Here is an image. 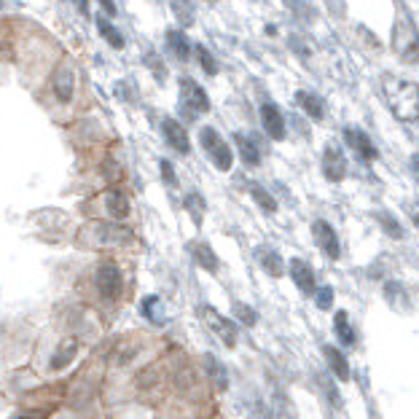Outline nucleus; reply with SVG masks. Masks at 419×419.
<instances>
[{"mask_svg": "<svg viewBox=\"0 0 419 419\" xmlns=\"http://www.w3.org/2000/svg\"><path fill=\"white\" fill-rule=\"evenodd\" d=\"M385 92L390 108L395 110L398 119L414 121L419 113V97L417 84L414 81H395V78H385Z\"/></svg>", "mask_w": 419, "mask_h": 419, "instance_id": "f257e3e1", "label": "nucleus"}, {"mask_svg": "<svg viewBox=\"0 0 419 419\" xmlns=\"http://www.w3.org/2000/svg\"><path fill=\"white\" fill-rule=\"evenodd\" d=\"M199 140H202V148L207 151L210 161L215 164V169L228 172V169H231V164H234V154H231L228 143H226L224 137L218 134V129L202 127V132H199Z\"/></svg>", "mask_w": 419, "mask_h": 419, "instance_id": "f03ea898", "label": "nucleus"}, {"mask_svg": "<svg viewBox=\"0 0 419 419\" xmlns=\"http://www.w3.org/2000/svg\"><path fill=\"white\" fill-rule=\"evenodd\" d=\"M180 110L189 121L210 110V97L193 78H180Z\"/></svg>", "mask_w": 419, "mask_h": 419, "instance_id": "7ed1b4c3", "label": "nucleus"}, {"mask_svg": "<svg viewBox=\"0 0 419 419\" xmlns=\"http://www.w3.org/2000/svg\"><path fill=\"white\" fill-rule=\"evenodd\" d=\"M322 175L331 183L344 180V175H347V156H344V151L339 145H325V151H322Z\"/></svg>", "mask_w": 419, "mask_h": 419, "instance_id": "20e7f679", "label": "nucleus"}, {"mask_svg": "<svg viewBox=\"0 0 419 419\" xmlns=\"http://www.w3.org/2000/svg\"><path fill=\"white\" fill-rule=\"evenodd\" d=\"M97 288L105 298H119L121 296V272L116 263H102L97 269Z\"/></svg>", "mask_w": 419, "mask_h": 419, "instance_id": "39448f33", "label": "nucleus"}, {"mask_svg": "<svg viewBox=\"0 0 419 419\" xmlns=\"http://www.w3.org/2000/svg\"><path fill=\"white\" fill-rule=\"evenodd\" d=\"M312 231H315V239H318V245L322 248V253L331 258V261H336V258L342 256V248H339V234L333 231V226L328 224V221H315Z\"/></svg>", "mask_w": 419, "mask_h": 419, "instance_id": "423d86ee", "label": "nucleus"}, {"mask_svg": "<svg viewBox=\"0 0 419 419\" xmlns=\"http://www.w3.org/2000/svg\"><path fill=\"white\" fill-rule=\"evenodd\" d=\"M161 132H164V140L178 151V154H189L191 151V140H189V132L180 121L175 119H164L161 121Z\"/></svg>", "mask_w": 419, "mask_h": 419, "instance_id": "0eeeda50", "label": "nucleus"}, {"mask_svg": "<svg viewBox=\"0 0 419 419\" xmlns=\"http://www.w3.org/2000/svg\"><path fill=\"white\" fill-rule=\"evenodd\" d=\"M261 121H263V129H266V134L272 140H285V119H283L277 105L263 102L261 105Z\"/></svg>", "mask_w": 419, "mask_h": 419, "instance_id": "6e6552de", "label": "nucleus"}, {"mask_svg": "<svg viewBox=\"0 0 419 419\" xmlns=\"http://www.w3.org/2000/svg\"><path fill=\"white\" fill-rule=\"evenodd\" d=\"M344 140H347V143L355 148V154H357V156H363L366 161H374L376 156H379L376 145L371 143V137H368L363 129L347 127V129H344Z\"/></svg>", "mask_w": 419, "mask_h": 419, "instance_id": "1a4fd4ad", "label": "nucleus"}, {"mask_svg": "<svg viewBox=\"0 0 419 419\" xmlns=\"http://www.w3.org/2000/svg\"><path fill=\"white\" fill-rule=\"evenodd\" d=\"M51 89H54V97L60 102H70L73 99V92H75V75L70 70V64H60L54 78H51Z\"/></svg>", "mask_w": 419, "mask_h": 419, "instance_id": "9d476101", "label": "nucleus"}, {"mask_svg": "<svg viewBox=\"0 0 419 419\" xmlns=\"http://www.w3.org/2000/svg\"><path fill=\"white\" fill-rule=\"evenodd\" d=\"M89 231H95L97 245H124L129 239V231L116 224H95Z\"/></svg>", "mask_w": 419, "mask_h": 419, "instance_id": "9b49d317", "label": "nucleus"}, {"mask_svg": "<svg viewBox=\"0 0 419 419\" xmlns=\"http://www.w3.org/2000/svg\"><path fill=\"white\" fill-rule=\"evenodd\" d=\"M290 277H293L296 288L301 290V293H315V288H318V280H315L312 266L304 263V261H298V258L290 261Z\"/></svg>", "mask_w": 419, "mask_h": 419, "instance_id": "f8f14e48", "label": "nucleus"}, {"mask_svg": "<svg viewBox=\"0 0 419 419\" xmlns=\"http://www.w3.org/2000/svg\"><path fill=\"white\" fill-rule=\"evenodd\" d=\"M164 40H167V49L172 51V57H175V60L186 62V60L191 57L193 46L189 43V35H186L183 30H167Z\"/></svg>", "mask_w": 419, "mask_h": 419, "instance_id": "ddd939ff", "label": "nucleus"}, {"mask_svg": "<svg viewBox=\"0 0 419 419\" xmlns=\"http://www.w3.org/2000/svg\"><path fill=\"white\" fill-rule=\"evenodd\" d=\"M204 318H207V325H213V331L224 339V344H228V347H234L237 344V331H234V325H231V320H226V318H221L213 307L210 309H204Z\"/></svg>", "mask_w": 419, "mask_h": 419, "instance_id": "4468645a", "label": "nucleus"}, {"mask_svg": "<svg viewBox=\"0 0 419 419\" xmlns=\"http://www.w3.org/2000/svg\"><path fill=\"white\" fill-rule=\"evenodd\" d=\"M234 143H237L239 156H242V161H245L248 167H258V164H261V151H258V145H256V140H253V137H248V134L237 132V134H234Z\"/></svg>", "mask_w": 419, "mask_h": 419, "instance_id": "2eb2a0df", "label": "nucleus"}, {"mask_svg": "<svg viewBox=\"0 0 419 419\" xmlns=\"http://www.w3.org/2000/svg\"><path fill=\"white\" fill-rule=\"evenodd\" d=\"M296 105H298L309 119H315V121H320L322 116H325L322 99L318 95H312V92H296Z\"/></svg>", "mask_w": 419, "mask_h": 419, "instance_id": "dca6fc26", "label": "nucleus"}, {"mask_svg": "<svg viewBox=\"0 0 419 419\" xmlns=\"http://www.w3.org/2000/svg\"><path fill=\"white\" fill-rule=\"evenodd\" d=\"M75 352H78V339H64L62 344L57 347V352L51 355V368L54 371H60V368H64V366H70L73 360H75Z\"/></svg>", "mask_w": 419, "mask_h": 419, "instance_id": "f3484780", "label": "nucleus"}, {"mask_svg": "<svg viewBox=\"0 0 419 419\" xmlns=\"http://www.w3.org/2000/svg\"><path fill=\"white\" fill-rule=\"evenodd\" d=\"M322 355H325V360H328V366H331V371L342 379V382H347L350 379V363H347V357L339 352L336 347H322Z\"/></svg>", "mask_w": 419, "mask_h": 419, "instance_id": "a211bd4d", "label": "nucleus"}, {"mask_svg": "<svg viewBox=\"0 0 419 419\" xmlns=\"http://www.w3.org/2000/svg\"><path fill=\"white\" fill-rule=\"evenodd\" d=\"M204 366H207L210 385H215V390H226V387H228V374H226L224 363H221L215 355H207V357H204Z\"/></svg>", "mask_w": 419, "mask_h": 419, "instance_id": "6ab92c4d", "label": "nucleus"}, {"mask_svg": "<svg viewBox=\"0 0 419 419\" xmlns=\"http://www.w3.org/2000/svg\"><path fill=\"white\" fill-rule=\"evenodd\" d=\"M191 253H193V261H196L204 272H218V256H215V250H213L210 245L196 242L191 248Z\"/></svg>", "mask_w": 419, "mask_h": 419, "instance_id": "aec40b11", "label": "nucleus"}, {"mask_svg": "<svg viewBox=\"0 0 419 419\" xmlns=\"http://www.w3.org/2000/svg\"><path fill=\"white\" fill-rule=\"evenodd\" d=\"M258 261H261V266L266 269V274H272V277H283V258L277 250H269V248H258Z\"/></svg>", "mask_w": 419, "mask_h": 419, "instance_id": "412c9836", "label": "nucleus"}, {"mask_svg": "<svg viewBox=\"0 0 419 419\" xmlns=\"http://www.w3.org/2000/svg\"><path fill=\"white\" fill-rule=\"evenodd\" d=\"M105 207L113 218H127L129 215V199L124 196V191H108L105 193Z\"/></svg>", "mask_w": 419, "mask_h": 419, "instance_id": "4be33fe9", "label": "nucleus"}, {"mask_svg": "<svg viewBox=\"0 0 419 419\" xmlns=\"http://www.w3.org/2000/svg\"><path fill=\"white\" fill-rule=\"evenodd\" d=\"M97 30H99V35H102L113 49H124V35L119 32L116 25H110L108 19H102V14L97 16Z\"/></svg>", "mask_w": 419, "mask_h": 419, "instance_id": "5701e85b", "label": "nucleus"}, {"mask_svg": "<svg viewBox=\"0 0 419 419\" xmlns=\"http://www.w3.org/2000/svg\"><path fill=\"white\" fill-rule=\"evenodd\" d=\"M172 14L180 22V27H191L196 22V11H193L191 0H172Z\"/></svg>", "mask_w": 419, "mask_h": 419, "instance_id": "b1692460", "label": "nucleus"}, {"mask_svg": "<svg viewBox=\"0 0 419 419\" xmlns=\"http://www.w3.org/2000/svg\"><path fill=\"white\" fill-rule=\"evenodd\" d=\"M250 196H253L258 204H261V210H263V213H277V202H274V196L263 191L258 183H250Z\"/></svg>", "mask_w": 419, "mask_h": 419, "instance_id": "393cba45", "label": "nucleus"}, {"mask_svg": "<svg viewBox=\"0 0 419 419\" xmlns=\"http://www.w3.org/2000/svg\"><path fill=\"white\" fill-rule=\"evenodd\" d=\"M336 333H339V342L342 344H355V331L352 325H350V320H347V312H339L336 315Z\"/></svg>", "mask_w": 419, "mask_h": 419, "instance_id": "a878e982", "label": "nucleus"}, {"mask_svg": "<svg viewBox=\"0 0 419 419\" xmlns=\"http://www.w3.org/2000/svg\"><path fill=\"white\" fill-rule=\"evenodd\" d=\"M376 221L382 224V228H385L390 237H395V239H400V237H403V226L398 224V218H395V215H390L387 210L376 213Z\"/></svg>", "mask_w": 419, "mask_h": 419, "instance_id": "bb28decb", "label": "nucleus"}, {"mask_svg": "<svg viewBox=\"0 0 419 419\" xmlns=\"http://www.w3.org/2000/svg\"><path fill=\"white\" fill-rule=\"evenodd\" d=\"M196 49V57H199V62H202V70L207 73V75H215L218 73V62H215V57L210 54V49H204V46H193Z\"/></svg>", "mask_w": 419, "mask_h": 419, "instance_id": "cd10ccee", "label": "nucleus"}, {"mask_svg": "<svg viewBox=\"0 0 419 419\" xmlns=\"http://www.w3.org/2000/svg\"><path fill=\"white\" fill-rule=\"evenodd\" d=\"M231 309H234V318H237V320H242L245 325H256L258 315L253 307H248V304H242V301H234Z\"/></svg>", "mask_w": 419, "mask_h": 419, "instance_id": "c85d7f7f", "label": "nucleus"}, {"mask_svg": "<svg viewBox=\"0 0 419 419\" xmlns=\"http://www.w3.org/2000/svg\"><path fill=\"white\" fill-rule=\"evenodd\" d=\"M186 207H189V213L193 215V224H202V213H204V199L199 196V193L193 191L186 196Z\"/></svg>", "mask_w": 419, "mask_h": 419, "instance_id": "c756f323", "label": "nucleus"}, {"mask_svg": "<svg viewBox=\"0 0 419 419\" xmlns=\"http://www.w3.org/2000/svg\"><path fill=\"white\" fill-rule=\"evenodd\" d=\"M320 379V387H322V392L328 395V400H331V406L333 409H342V395H339V390H336V385L328 379V376H318Z\"/></svg>", "mask_w": 419, "mask_h": 419, "instance_id": "7c9ffc66", "label": "nucleus"}, {"mask_svg": "<svg viewBox=\"0 0 419 419\" xmlns=\"http://www.w3.org/2000/svg\"><path fill=\"white\" fill-rule=\"evenodd\" d=\"M145 64L151 67V73L156 75V81H159V84H164L167 73H164V62L159 60V54H156V51H145Z\"/></svg>", "mask_w": 419, "mask_h": 419, "instance_id": "2f4dec72", "label": "nucleus"}, {"mask_svg": "<svg viewBox=\"0 0 419 419\" xmlns=\"http://www.w3.org/2000/svg\"><path fill=\"white\" fill-rule=\"evenodd\" d=\"M331 304H333V288H328V285L318 288V307L320 309H328Z\"/></svg>", "mask_w": 419, "mask_h": 419, "instance_id": "473e14b6", "label": "nucleus"}, {"mask_svg": "<svg viewBox=\"0 0 419 419\" xmlns=\"http://www.w3.org/2000/svg\"><path fill=\"white\" fill-rule=\"evenodd\" d=\"M159 167H161V175H164V180H167L169 186H175V180H178V178H175V169H172V164H169V161H161Z\"/></svg>", "mask_w": 419, "mask_h": 419, "instance_id": "72a5a7b5", "label": "nucleus"}, {"mask_svg": "<svg viewBox=\"0 0 419 419\" xmlns=\"http://www.w3.org/2000/svg\"><path fill=\"white\" fill-rule=\"evenodd\" d=\"M97 3L102 5V11H105L108 16H116V11H119V8H116V0H97Z\"/></svg>", "mask_w": 419, "mask_h": 419, "instance_id": "f704fd0d", "label": "nucleus"}, {"mask_svg": "<svg viewBox=\"0 0 419 419\" xmlns=\"http://www.w3.org/2000/svg\"><path fill=\"white\" fill-rule=\"evenodd\" d=\"M274 419H293L290 417V411H288V403L283 400V406H277V417Z\"/></svg>", "mask_w": 419, "mask_h": 419, "instance_id": "c9c22d12", "label": "nucleus"}, {"mask_svg": "<svg viewBox=\"0 0 419 419\" xmlns=\"http://www.w3.org/2000/svg\"><path fill=\"white\" fill-rule=\"evenodd\" d=\"M16 419H38V417H16Z\"/></svg>", "mask_w": 419, "mask_h": 419, "instance_id": "e433bc0d", "label": "nucleus"}, {"mask_svg": "<svg viewBox=\"0 0 419 419\" xmlns=\"http://www.w3.org/2000/svg\"><path fill=\"white\" fill-rule=\"evenodd\" d=\"M204 3H218V0H204Z\"/></svg>", "mask_w": 419, "mask_h": 419, "instance_id": "4c0bfd02", "label": "nucleus"}, {"mask_svg": "<svg viewBox=\"0 0 419 419\" xmlns=\"http://www.w3.org/2000/svg\"><path fill=\"white\" fill-rule=\"evenodd\" d=\"M0 8H3V0H0Z\"/></svg>", "mask_w": 419, "mask_h": 419, "instance_id": "58836bf2", "label": "nucleus"}]
</instances>
